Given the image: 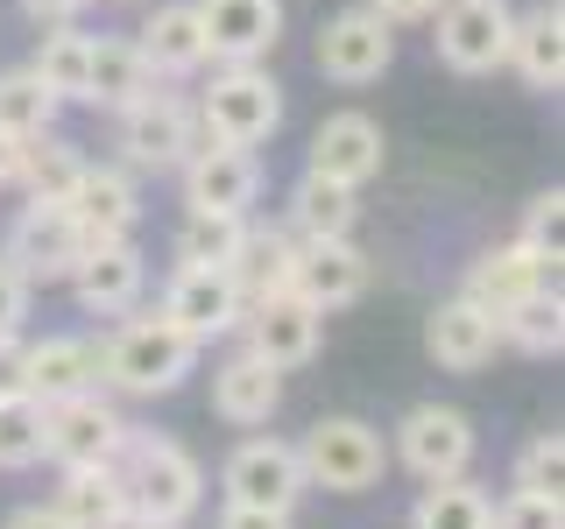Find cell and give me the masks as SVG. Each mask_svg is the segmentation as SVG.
<instances>
[{"mask_svg": "<svg viewBox=\"0 0 565 529\" xmlns=\"http://www.w3.org/2000/svg\"><path fill=\"white\" fill-rule=\"evenodd\" d=\"M114 473L128 487V522H149V529H184L205 501V466L163 431H135L128 423V445H120Z\"/></svg>", "mask_w": 565, "mask_h": 529, "instance_id": "1", "label": "cell"}, {"mask_svg": "<svg viewBox=\"0 0 565 529\" xmlns=\"http://www.w3.org/2000/svg\"><path fill=\"white\" fill-rule=\"evenodd\" d=\"M191 367H199V339H184L163 311L128 317L99 346V381H114L120 396H170V388H184Z\"/></svg>", "mask_w": 565, "mask_h": 529, "instance_id": "2", "label": "cell"}, {"mask_svg": "<svg viewBox=\"0 0 565 529\" xmlns=\"http://www.w3.org/2000/svg\"><path fill=\"white\" fill-rule=\"evenodd\" d=\"M199 128L212 141H234V149H262L282 128V85L262 64H212L205 93L191 99Z\"/></svg>", "mask_w": 565, "mask_h": 529, "instance_id": "3", "label": "cell"}, {"mask_svg": "<svg viewBox=\"0 0 565 529\" xmlns=\"http://www.w3.org/2000/svg\"><path fill=\"white\" fill-rule=\"evenodd\" d=\"M114 149H120V170L163 176V170H177L191 149H199V114H191V99L149 85L135 106H120V114H114Z\"/></svg>", "mask_w": 565, "mask_h": 529, "instance_id": "4", "label": "cell"}, {"mask_svg": "<svg viewBox=\"0 0 565 529\" xmlns=\"http://www.w3.org/2000/svg\"><path fill=\"white\" fill-rule=\"evenodd\" d=\"M297 458H305V487H326V494H367L388 473V445L375 423L361 417H326L305 431V445H297Z\"/></svg>", "mask_w": 565, "mask_h": 529, "instance_id": "5", "label": "cell"}, {"mask_svg": "<svg viewBox=\"0 0 565 529\" xmlns=\"http://www.w3.org/2000/svg\"><path fill=\"white\" fill-rule=\"evenodd\" d=\"M509 29H516L509 0H446L431 14V50L459 78H494L509 64Z\"/></svg>", "mask_w": 565, "mask_h": 529, "instance_id": "6", "label": "cell"}, {"mask_svg": "<svg viewBox=\"0 0 565 529\" xmlns=\"http://www.w3.org/2000/svg\"><path fill=\"white\" fill-rule=\"evenodd\" d=\"M120 445H128V417L99 388L64 396L43 410V458H57V466H114Z\"/></svg>", "mask_w": 565, "mask_h": 529, "instance_id": "7", "label": "cell"}, {"mask_svg": "<svg viewBox=\"0 0 565 529\" xmlns=\"http://www.w3.org/2000/svg\"><path fill=\"white\" fill-rule=\"evenodd\" d=\"M388 64H396V29H388L367 0L361 8H340L326 29H318V71H326L332 85H347V93L375 85Z\"/></svg>", "mask_w": 565, "mask_h": 529, "instance_id": "8", "label": "cell"}, {"mask_svg": "<svg viewBox=\"0 0 565 529\" xmlns=\"http://www.w3.org/2000/svg\"><path fill=\"white\" fill-rule=\"evenodd\" d=\"M184 205L191 212H255L262 198V155L234 149V141H212L199 128V149L184 155Z\"/></svg>", "mask_w": 565, "mask_h": 529, "instance_id": "9", "label": "cell"}, {"mask_svg": "<svg viewBox=\"0 0 565 529\" xmlns=\"http://www.w3.org/2000/svg\"><path fill=\"white\" fill-rule=\"evenodd\" d=\"M220 487L234 508H276V516H290L297 494H305V458H297V445H282V438H247L226 458Z\"/></svg>", "mask_w": 565, "mask_h": 529, "instance_id": "10", "label": "cell"}, {"mask_svg": "<svg viewBox=\"0 0 565 529\" xmlns=\"http://www.w3.org/2000/svg\"><path fill=\"white\" fill-rule=\"evenodd\" d=\"M241 325H247V353H255L262 367H276V375H290V367H311L326 311H311L297 290H276V296H255V304L241 311Z\"/></svg>", "mask_w": 565, "mask_h": 529, "instance_id": "11", "label": "cell"}, {"mask_svg": "<svg viewBox=\"0 0 565 529\" xmlns=\"http://www.w3.org/2000/svg\"><path fill=\"white\" fill-rule=\"evenodd\" d=\"M78 255H85L78 219H71L64 205H43V198H29L22 212H14L8 247H0V261H14L29 282H64L71 269H78Z\"/></svg>", "mask_w": 565, "mask_h": 529, "instance_id": "12", "label": "cell"}, {"mask_svg": "<svg viewBox=\"0 0 565 529\" xmlns=\"http://www.w3.org/2000/svg\"><path fill=\"white\" fill-rule=\"evenodd\" d=\"M552 282H558V261L552 255H537L530 240H502V247H488V255H473L467 290H459V296H467V304H481L494 325H502L523 296L552 290Z\"/></svg>", "mask_w": 565, "mask_h": 529, "instance_id": "13", "label": "cell"}, {"mask_svg": "<svg viewBox=\"0 0 565 529\" xmlns=\"http://www.w3.org/2000/svg\"><path fill=\"white\" fill-rule=\"evenodd\" d=\"M241 290H234V276L226 269H205V261H177V276H170V290H163V317L184 339H226V332L241 325Z\"/></svg>", "mask_w": 565, "mask_h": 529, "instance_id": "14", "label": "cell"}, {"mask_svg": "<svg viewBox=\"0 0 565 529\" xmlns=\"http://www.w3.org/2000/svg\"><path fill=\"white\" fill-rule=\"evenodd\" d=\"M64 212L78 219L85 247L135 240V226H141V191H135V170H120V163H85V170H78V184H71V198H64Z\"/></svg>", "mask_w": 565, "mask_h": 529, "instance_id": "15", "label": "cell"}, {"mask_svg": "<svg viewBox=\"0 0 565 529\" xmlns=\"http://www.w3.org/2000/svg\"><path fill=\"white\" fill-rule=\"evenodd\" d=\"M382 155H388L382 120H375V114H361V106H340V114L318 120V134H311V163H305V170L332 176V184H347V191H361V184H375V176H382Z\"/></svg>", "mask_w": 565, "mask_h": 529, "instance_id": "16", "label": "cell"}, {"mask_svg": "<svg viewBox=\"0 0 565 529\" xmlns=\"http://www.w3.org/2000/svg\"><path fill=\"white\" fill-rule=\"evenodd\" d=\"M396 458L417 481H452L473 458V423L459 410H446V402H417V410L396 423Z\"/></svg>", "mask_w": 565, "mask_h": 529, "instance_id": "17", "label": "cell"}, {"mask_svg": "<svg viewBox=\"0 0 565 529\" xmlns=\"http://www.w3.org/2000/svg\"><path fill=\"white\" fill-rule=\"evenodd\" d=\"M212 64H262L282 35V0H191Z\"/></svg>", "mask_w": 565, "mask_h": 529, "instance_id": "18", "label": "cell"}, {"mask_svg": "<svg viewBox=\"0 0 565 529\" xmlns=\"http://www.w3.org/2000/svg\"><path fill=\"white\" fill-rule=\"evenodd\" d=\"M71 296H78L93 317H128L141 304V290H149V261H141L135 240H106V247H85L78 269L64 276Z\"/></svg>", "mask_w": 565, "mask_h": 529, "instance_id": "19", "label": "cell"}, {"mask_svg": "<svg viewBox=\"0 0 565 529\" xmlns=\"http://www.w3.org/2000/svg\"><path fill=\"white\" fill-rule=\"evenodd\" d=\"M290 290L305 296L311 311H347L367 296V255L347 240H297V269H290Z\"/></svg>", "mask_w": 565, "mask_h": 529, "instance_id": "20", "label": "cell"}, {"mask_svg": "<svg viewBox=\"0 0 565 529\" xmlns=\"http://www.w3.org/2000/svg\"><path fill=\"white\" fill-rule=\"evenodd\" d=\"M494 346H502V325L467 304V296H446L431 317H424V353H431L446 375H481V367L494 360Z\"/></svg>", "mask_w": 565, "mask_h": 529, "instance_id": "21", "label": "cell"}, {"mask_svg": "<svg viewBox=\"0 0 565 529\" xmlns=\"http://www.w3.org/2000/svg\"><path fill=\"white\" fill-rule=\"evenodd\" d=\"M135 50H141V64H149V78H199V71L212 64L191 0H163V8L135 29Z\"/></svg>", "mask_w": 565, "mask_h": 529, "instance_id": "22", "label": "cell"}, {"mask_svg": "<svg viewBox=\"0 0 565 529\" xmlns=\"http://www.w3.org/2000/svg\"><path fill=\"white\" fill-rule=\"evenodd\" d=\"M509 71L530 93H558L565 85V8L558 0H537L530 14H516V29H509Z\"/></svg>", "mask_w": 565, "mask_h": 529, "instance_id": "23", "label": "cell"}, {"mask_svg": "<svg viewBox=\"0 0 565 529\" xmlns=\"http://www.w3.org/2000/svg\"><path fill=\"white\" fill-rule=\"evenodd\" d=\"M290 269H297V234H290V226H255V219H247V234H241V255L226 261V276H234L241 304H255V296H276V290H290Z\"/></svg>", "mask_w": 565, "mask_h": 529, "instance_id": "24", "label": "cell"}, {"mask_svg": "<svg viewBox=\"0 0 565 529\" xmlns=\"http://www.w3.org/2000/svg\"><path fill=\"white\" fill-rule=\"evenodd\" d=\"M276 402H282V375L262 367L247 346L226 367H212V410H220L226 423H241V431H247V423H269Z\"/></svg>", "mask_w": 565, "mask_h": 529, "instance_id": "25", "label": "cell"}, {"mask_svg": "<svg viewBox=\"0 0 565 529\" xmlns=\"http://www.w3.org/2000/svg\"><path fill=\"white\" fill-rule=\"evenodd\" d=\"M99 381V346L93 339H71V332H57V339H35L29 346V396L43 402H64V396H85V388Z\"/></svg>", "mask_w": 565, "mask_h": 529, "instance_id": "26", "label": "cell"}, {"mask_svg": "<svg viewBox=\"0 0 565 529\" xmlns=\"http://www.w3.org/2000/svg\"><path fill=\"white\" fill-rule=\"evenodd\" d=\"M50 508L71 529H128V487L114 466H64V487Z\"/></svg>", "mask_w": 565, "mask_h": 529, "instance_id": "27", "label": "cell"}, {"mask_svg": "<svg viewBox=\"0 0 565 529\" xmlns=\"http://www.w3.org/2000/svg\"><path fill=\"white\" fill-rule=\"evenodd\" d=\"M149 64H141L135 35H93V64H85V106H106V114H120V106H135L149 93Z\"/></svg>", "mask_w": 565, "mask_h": 529, "instance_id": "28", "label": "cell"}, {"mask_svg": "<svg viewBox=\"0 0 565 529\" xmlns=\"http://www.w3.org/2000/svg\"><path fill=\"white\" fill-rule=\"evenodd\" d=\"M353 219H361V191L332 184L318 170L297 176V191H290V234L297 240H347Z\"/></svg>", "mask_w": 565, "mask_h": 529, "instance_id": "29", "label": "cell"}, {"mask_svg": "<svg viewBox=\"0 0 565 529\" xmlns=\"http://www.w3.org/2000/svg\"><path fill=\"white\" fill-rule=\"evenodd\" d=\"M85 64H93V35H85L78 22H57V29L35 35L29 71L43 78V93L57 106H85Z\"/></svg>", "mask_w": 565, "mask_h": 529, "instance_id": "30", "label": "cell"}, {"mask_svg": "<svg viewBox=\"0 0 565 529\" xmlns=\"http://www.w3.org/2000/svg\"><path fill=\"white\" fill-rule=\"evenodd\" d=\"M78 170H85V149H78V141H64L57 128H43V134H29V141H22L14 184H22L29 198H43V205H64V198H71V184H78Z\"/></svg>", "mask_w": 565, "mask_h": 529, "instance_id": "31", "label": "cell"}, {"mask_svg": "<svg viewBox=\"0 0 565 529\" xmlns=\"http://www.w3.org/2000/svg\"><path fill=\"white\" fill-rule=\"evenodd\" d=\"M502 339L516 353H530V360H558L565 353V296H558V282L537 290V296H523V304L502 317Z\"/></svg>", "mask_w": 565, "mask_h": 529, "instance_id": "32", "label": "cell"}, {"mask_svg": "<svg viewBox=\"0 0 565 529\" xmlns=\"http://www.w3.org/2000/svg\"><path fill=\"white\" fill-rule=\"evenodd\" d=\"M488 516H494V501L467 473H452V481H424V501H417L411 529H488Z\"/></svg>", "mask_w": 565, "mask_h": 529, "instance_id": "33", "label": "cell"}, {"mask_svg": "<svg viewBox=\"0 0 565 529\" xmlns=\"http://www.w3.org/2000/svg\"><path fill=\"white\" fill-rule=\"evenodd\" d=\"M43 128H57V99L43 93V78H35L29 64L0 71V134L29 141V134H43Z\"/></svg>", "mask_w": 565, "mask_h": 529, "instance_id": "34", "label": "cell"}, {"mask_svg": "<svg viewBox=\"0 0 565 529\" xmlns=\"http://www.w3.org/2000/svg\"><path fill=\"white\" fill-rule=\"evenodd\" d=\"M247 212H184L177 226V261H205V269H226L241 255Z\"/></svg>", "mask_w": 565, "mask_h": 529, "instance_id": "35", "label": "cell"}, {"mask_svg": "<svg viewBox=\"0 0 565 529\" xmlns=\"http://www.w3.org/2000/svg\"><path fill=\"white\" fill-rule=\"evenodd\" d=\"M43 458V402L35 396H8L0 402V466L22 473Z\"/></svg>", "mask_w": 565, "mask_h": 529, "instance_id": "36", "label": "cell"}, {"mask_svg": "<svg viewBox=\"0 0 565 529\" xmlns=\"http://www.w3.org/2000/svg\"><path fill=\"white\" fill-rule=\"evenodd\" d=\"M516 487H530V494H558L565 487V438L558 431H537L516 452Z\"/></svg>", "mask_w": 565, "mask_h": 529, "instance_id": "37", "label": "cell"}, {"mask_svg": "<svg viewBox=\"0 0 565 529\" xmlns=\"http://www.w3.org/2000/svg\"><path fill=\"white\" fill-rule=\"evenodd\" d=\"M488 529H565V501H558V494L516 487V494H509V501L488 516Z\"/></svg>", "mask_w": 565, "mask_h": 529, "instance_id": "38", "label": "cell"}, {"mask_svg": "<svg viewBox=\"0 0 565 529\" xmlns=\"http://www.w3.org/2000/svg\"><path fill=\"white\" fill-rule=\"evenodd\" d=\"M558 226H565V191L552 184V191H537V198L523 205V234H516V240H530L537 255L558 261Z\"/></svg>", "mask_w": 565, "mask_h": 529, "instance_id": "39", "label": "cell"}, {"mask_svg": "<svg viewBox=\"0 0 565 529\" xmlns=\"http://www.w3.org/2000/svg\"><path fill=\"white\" fill-rule=\"evenodd\" d=\"M29 296H35V282L14 269V261H0V339H8V332H22Z\"/></svg>", "mask_w": 565, "mask_h": 529, "instance_id": "40", "label": "cell"}, {"mask_svg": "<svg viewBox=\"0 0 565 529\" xmlns=\"http://www.w3.org/2000/svg\"><path fill=\"white\" fill-rule=\"evenodd\" d=\"M8 396H29V339H22V332L0 339V402H8Z\"/></svg>", "mask_w": 565, "mask_h": 529, "instance_id": "41", "label": "cell"}, {"mask_svg": "<svg viewBox=\"0 0 565 529\" xmlns=\"http://www.w3.org/2000/svg\"><path fill=\"white\" fill-rule=\"evenodd\" d=\"M367 8H375L388 29H417V22H431L446 0H367Z\"/></svg>", "mask_w": 565, "mask_h": 529, "instance_id": "42", "label": "cell"}, {"mask_svg": "<svg viewBox=\"0 0 565 529\" xmlns=\"http://www.w3.org/2000/svg\"><path fill=\"white\" fill-rule=\"evenodd\" d=\"M93 8V0H22V14L35 29H57V22H78V14Z\"/></svg>", "mask_w": 565, "mask_h": 529, "instance_id": "43", "label": "cell"}, {"mask_svg": "<svg viewBox=\"0 0 565 529\" xmlns=\"http://www.w3.org/2000/svg\"><path fill=\"white\" fill-rule=\"evenodd\" d=\"M220 529H290V516H276V508H234V501H226Z\"/></svg>", "mask_w": 565, "mask_h": 529, "instance_id": "44", "label": "cell"}, {"mask_svg": "<svg viewBox=\"0 0 565 529\" xmlns=\"http://www.w3.org/2000/svg\"><path fill=\"white\" fill-rule=\"evenodd\" d=\"M8 529H71V522L57 516V508H43V501H35V508H14Z\"/></svg>", "mask_w": 565, "mask_h": 529, "instance_id": "45", "label": "cell"}, {"mask_svg": "<svg viewBox=\"0 0 565 529\" xmlns=\"http://www.w3.org/2000/svg\"><path fill=\"white\" fill-rule=\"evenodd\" d=\"M14 163H22V141H14V134H0V191L14 184Z\"/></svg>", "mask_w": 565, "mask_h": 529, "instance_id": "46", "label": "cell"}, {"mask_svg": "<svg viewBox=\"0 0 565 529\" xmlns=\"http://www.w3.org/2000/svg\"><path fill=\"white\" fill-rule=\"evenodd\" d=\"M106 8H135V0H106Z\"/></svg>", "mask_w": 565, "mask_h": 529, "instance_id": "47", "label": "cell"}, {"mask_svg": "<svg viewBox=\"0 0 565 529\" xmlns=\"http://www.w3.org/2000/svg\"><path fill=\"white\" fill-rule=\"evenodd\" d=\"M128 529H149V522H128Z\"/></svg>", "mask_w": 565, "mask_h": 529, "instance_id": "48", "label": "cell"}]
</instances>
